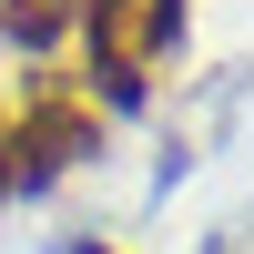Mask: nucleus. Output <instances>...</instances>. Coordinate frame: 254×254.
Returning a JSON list of instances; mask_svg holds the SVG:
<instances>
[{"mask_svg":"<svg viewBox=\"0 0 254 254\" xmlns=\"http://www.w3.org/2000/svg\"><path fill=\"white\" fill-rule=\"evenodd\" d=\"M173 31H183V0H81V41H92V81H102L112 102H132L142 81L163 71Z\"/></svg>","mask_w":254,"mask_h":254,"instance_id":"1","label":"nucleus"},{"mask_svg":"<svg viewBox=\"0 0 254 254\" xmlns=\"http://www.w3.org/2000/svg\"><path fill=\"white\" fill-rule=\"evenodd\" d=\"M92 102L81 92H31V112H20V132L0 142V163H10V183H51V173H71L81 153H92Z\"/></svg>","mask_w":254,"mask_h":254,"instance_id":"2","label":"nucleus"},{"mask_svg":"<svg viewBox=\"0 0 254 254\" xmlns=\"http://www.w3.org/2000/svg\"><path fill=\"white\" fill-rule=\"evenodd\" d=\"M71 10H81V0H0V31H10V41H51Z\"/></svg>","mask_w":254,"mask_h":254,"instance_id":"3","label":"nucleus"},{"mask_svg":"<svg viewBox=\"0 0 254 254\" xmlns=\"http://www.w3.org/2000/svg\"><path fill=\"white\" fill-rule=\"evenodd\" d=\"M0 193H10V163H0Z\"/></svg>","mask_w":254,"mask_h":254,"instance_id":"4","label":"nucleus"}]
</instances>
